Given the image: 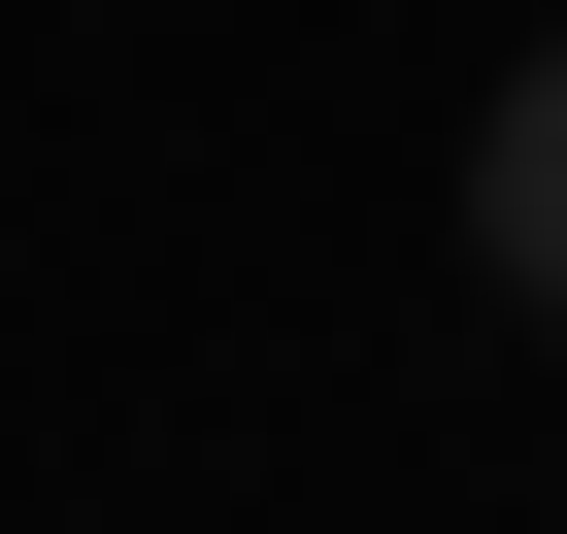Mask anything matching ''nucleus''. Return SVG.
<instances>
[{
  "mask_svg": "<svg viewBox=\"0 0 567 534\" xmlns=\"http://www.w3.org/2000/svg\"><path fill=\"white\" fill-rule=\"evenodd\" d=\"M467 267H501V301H567V34L467 101Z\"/></svg>",
  "mask_w": 567,
  "mask_h": 534,
  "instance_id": "obj_1",
  "label": "nucleus"
}]
</instances>
